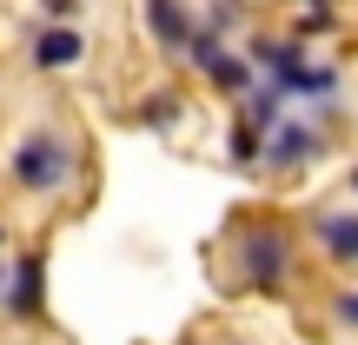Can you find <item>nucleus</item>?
Segmentation results:
<instances>
[{
  "label": "nucleus",
  "mask_w": 358,
  "mask_h": 345,
  "mask_svg": "<svg viewBox=\"0 0 358 345\" xmlns=\"http://www.w3.org/2000/svg\"><path fill=\"white\" fill-rule=\"evenodd\" d=\"M66 173H73V146H66L53 127L27 133V140L13 146V186L20 192H60Z\"/></svg>",
  "instance_id": "obj_1"
},
{
  "label": "nucleus",
  "mask_w": 358,
  "mask_h": 345,
  "mask_svg": "<svg viewBox=\"0 0 358 345\" xmlns=\"http://www.w3.org/2000/svg\"><path fill=\"white\" fill-rule=\"evenodd\" d=\"M239 272L259 286V293H279V286L292 279V239H285L279 226H252L239 239Z\"/></svg>",
  "instance_id": "obj_2"
},
{
  "label": "nucleus",
  "mask_w": 358,
  "mask_h": 345,
  "mask_svg": "<svg viewBox=\"0 0 358 345\" xmlns=\"http://www.w3.org/2000/svg\"><path fill=\"white\" fill-rule=\"evenodd\" d=\"M252 60L266 66V73L279 80L285 93H319V100H325V93H338V73H332V66H306V53L285 47V40H279V47H272V40H259Z\"/></svg>",
  "instance_id": "obj_3"
},
{
  "label": "nucleus",
  "mask_w": 358,
  "mask_h": 345,
  "mask_svg": "<svg viewBox=\"0 0 358 345\" xmlns=\"http://www.w3.org/2000/svg\"><path fill=\"white\" fill-rule=\"evenodd\" d=\"M146 34H153V47H166V53H186L199 27H192L186 0H146Z\"/></svg>",
  "instance_id": "obj_4"
},
{
  "label": "nucleus",
  "mask_w": 358,
  "mask_h": 345,
  "mask_svg": "<svg viewBox=\"0 0 358 345\" xmlns=\"http://www.w3.org/2000/svg\"><path fill=\"white\" fill-rule=\"evenodd\" d=\"M312 153H319V133L299 127L292 113H285L279 127L266 133V167H279V173H285V167H299V160H312Z\"/></svg>",
  "instance_id": "obj_5"
},
{
  "label": "nucleus",
  "mask_w": 358,
  "mask_h": 345,
  "mask_svg": "<svg viewBox=\"0 0 358 345\" xmlns=\"http://www.w3.org/2000/svg\"><path fill=\"white\" fill-rule=\"evenodd\" d=\"M80 53H87V40H80V34H73L66 20H53L47 34L34 40V66H40V73H60V66H80Z\"/></svg>",
  "instance_id": "obj_6"
},
{
  "label": "nucleus",
  "mask_w": 358,
  "mask_h": 345,
  "mask_svg": "<svg viewBox=\"0 0 358 345\" xmlns=\"http://www.w3.org/2000/svg\"><path fill=\"white\" fill-rule=\"evenodd\" d=\"M312 232H319V246L332 259L358 266V213H319V219H312Z\"/></svg>",
  "instance_id": "obj_7"
},
{
  "label": "nucleus",
  "mask_w": 358,
  "mask_h": 345,
  "mask_svg": "<svg viewBox=\"0 0 358 345\" xmlns=\"http://www.w3.org/2000/svg\"><path fill=\"white\" fill-rule=\"evenodd\" d=\"M0 306H7L13 319H34V312H40V259H20V266L7 272V293H0Z\"/></svg>",
  "instance_id": "obj_8"
},
{
  "label": "nucleus",
  "mask_w": 358,
  "mask_h": 345,
  "mask_svg": "<svg viewBox=\"0 0 358 345\" xmlns=\"http://www.w3.org/2000/svg\"><path fill=\"white\" fill-rule=\"evenodd\" d=\"M285 120V87L272 80V87H252L245 93V127H259V133H272Z\"/></svg>",
  "instance_id": "obj_9"
},
{
  "label": "nucleus",
  "mask_w": 358,
  "mask_h": 345,
  "mask_svg": "<svg viewBox=\"0 0 358 345\" xmlns=\"http://www.w3.org/2000/svg\"><path fill=\"white\" fill-rule=\"evenodd\" d=\"M232 27H239V7H232V0H213V7H206V34H219V40H226Z\"/></svg>",
  "instance_id": "obj_10"
},
{
  "label": "nucleus",
  "mask_w": 358,
  "mask_h": 345,
  "mask_svg": "<svg viewBox=\"0 0 358 345\" xmlns=\"http://www.w3.org/2000/svg\"><path fill=\"white\" fill-rule=\"evenodd\" d=\"M299 7H306V34H319V27H332V0H299Z\"/></svg>",
  "instance_id": "obj_11"
},
{
  "label": "nucleus",
  "mask_w": 358,
  "mask_h": 345,
  "mask_svg": "<svg viewBox=\"0 0 358 345\" xmlns=\"http://www.w3.org/2000/svg\"><path fill=\"white\" fill-rule=\"evenodd\" d=\"M146 120H153V127H173V120H179V100H173V93H166V100H146Z\"/></svg>",
  "instance_id": "obj_12"
},
{
  "label": "nucleus",
  "mask_w": 358,
  "mask_h": 345,
  "mask_svg": "<svg viewBox=\"0 0 358 345\" xmlns=\"http://www.w3.org/2000/svg\"><path fill=\"white\" fill-rule=\"evenodd\" d=\"M47 13H53V20H73V13H80V0H47Z\"/></svg>",
  "instance_id": "obj_13"
},
{
  "label": "nucleus",
  "mask_w": 358,
  "mask_h": 345,
  "mask_svg": "<svg viewBox=\"0 0 358 345\" xmlns=\"http://www.w3.org/2000/svg\"><path fill=\"white\" fill-rule=\"evenodd\" d=\"M338 312H345V325H358V293L345 299V306H338Z\"/></svg>",
  "instance_id": "obj_14"
},
{
  "label": "nucleus",
  "mask_w": 358,
  "mask_h": 345,
  "mask_svg": "<svg viewBox=\"0 0 358 345\" xmlns=\"http://www.w3.org/2000/svg\"><path fill=\"white\" fill-rule=\"evenodd\" d=\"M0 293H7V272H0Z\"/></svg>",
  "instance_id": "obj_15"
},
{
  "label": "nucleus",
  "mask_w": 358,
  "mask_h": 345,
  "mask_svg": "<svg viewBox=\"0 0 358 345\" xmlns=\"http://www.w3.org/2000/svg\"><path fill=\"white\" fill-rule=\"evenodd\" d=\"M352 186H358V173H352Z\"/></svg>",
  "instance_id": "obj_16"
}]
</instances>
